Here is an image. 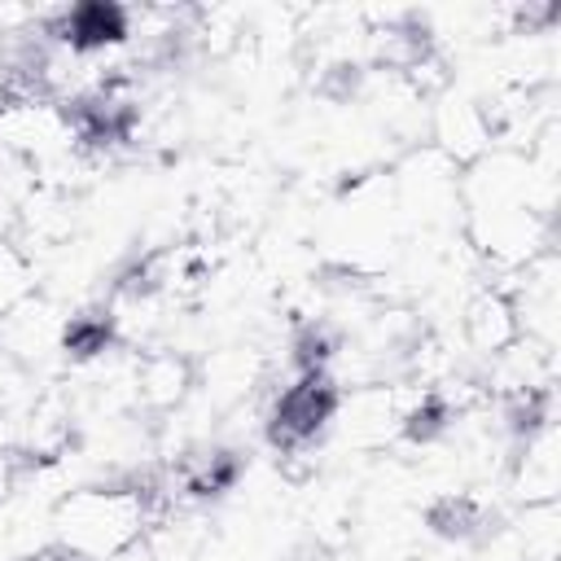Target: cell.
<instances>
[{
    "mask_svg": "<svg viewBox=\"0 0 561 561\" xmlns=\"http://www.w3.org/2000/svg\"><path fill=\"white\" fill-rule=\"evenodd\" d=\"M158 495H162V486H153L149 478L79 486L70 495H61L53 508L57 539L92 561H114L131 543H140V535L158 508Z\"/></svg>",
    "mask_w": 561,
    "mask_h": 561,
    "instance_id": "cell-1",
    "label": "cell"
},
{
    "mask_svg": "<svg viewBox=\"0 0 561 561\" xmlns=\"http://www.w3.org/2000/svg\"><path fill=\"white\" fill-rule=\"evenodd\" d=\"M337 408H342V381L333 373H294L272 399L263 416V434L272 451H280V460L307 456V447H316L337 421Z\"/></svg>",
    "mask_w": 561,
    "mask_h": 561,
    "instance_id": "cell-2",
    "label": "cell"
},
{
    "mask_svg": "<svg viewBox=\"0 0 561 561\" xmlns=\"http://www.w3.org/2000/svg\"><path fill=\"white\" fill-rule=\"evenodd\" d=\"M44 35L75 57H92L131 39V9L118 0H79L44 22Z\"/></svg>",
    "mask_w": 561,
    "mask_h": 561,
    "instance_id": "cell-3",
    "label": "cell"
},
{
    "mask_svg": "<svg viewBox=\"0 0 561 561\" xmlns=\"http://www.w3.org/2000/svg\"><path fill=\"white\" fill-rule=\"evenodd\" d=\"M61 320H66V316H61L48 298H35V294L18 298V302L0 316V355L13 359L18 368L44 359V355L57 351V342H61Z\"/></svg>",
    "mask_w": 561,
    "mask_h": 561,
    "instance_id": "cell-4",
    "label": "cell"
},
{
    "mask_svg": "<svg viewBox=\"0 0 561 561\" xmlns=\"http://www.w3.org/2000/svg\"><path fill=\"white\" fill-rule=\"evenodd\" d=\"M460 329H465V342L478 351V355H504L513 342H522V316H517V298L508 289H478L465 311H460Z\"/></svg>",
    "mask_w": 561,
    "mask_h": 561,
    "instance_id": "cell-5",
    "label": "cell"
},
{
    "mask_svg": "<svg viewBox=\"0 0 561 561\" xmlns=\"http://www.w3.org/2000/svg\"><path fill=\"white\" fill-rule=\"evenodd\" d=\"M434 140H438V153L451 167H469L482 153H491L495 127H491V114L478 101L456 96V101H443L434 110Z\"/></svg>",
    "mask_w": 561,
    "mask_h": 561,
    "instance_id": "cell-6",
    "label": "cell"
},
{
    "mask_svg": "<svg viewBox=\"0 0 561 561\" xmlns=\"http://www.w3.org/2000/svg\"><path fill=\"white\" fill-rule=\"evenodd\" d=\"M241 473H245V451L224 447V443L188 447V451H180V460L171 469L175 486L188 500H219L241 482Z\"/></svg>",
    "mask_w": 561,
    "mask_h": 561,
    "instance_id": "cell-7",
    "label": "cell"
},
{
    "mask_svg": "<svg viewBox=\"0 0 561 561\" xmlns=\"http://www.w3.org/2000/svg\"><path fill=\"white\" fill-rule=\"evenodd\" d=\"M193 386H197V364L184 351H153L136 364V377H131V394L149 412L180 408Z\"/></svg>",
    "mask_w": 561,
    "mask_h": 561,
    "instance_id": "cell-8",
    "label": "cell"
},
{
    "mask_svg": "<svg viewBox=\"0 0 561 561\" xmlns=\"http://www.w3.org/2000/svg\"><path fill=\"white\" fill-rule=\"evenodd\" d=\"M495 522H500L495 504L482 500L478 491H443L425 508V526L447 543H486L495 535Z\"/></svg>",
    "mask_w": 561,
    "mask_h": 561,
    "instance_id": "cell-9",
    "label": "cell"
},
{
    "mask_svg": "<svg viewBox=\"0 0 561 561\" xmlns=\"http://www.w3.org/2000/svg\"><path fill=\"white\" fill-rule=\"evenodd\" d=\"M114 346H123V337H118V320H114V307H110V302L79 307L75 316L61 320V342H57V351H61L70 364H96V359H105Z\"/></svg>",
    "mask_w": 561,
    "mask_h": 561,
    "instance_id": "cell-10",
    "label": "cell"
},
{
    "mask_svg": "<svg viewBox=\"0 0 561 561\" xmlns=\"http://www.w3.org/2000/svg\"><path fill=\"white\" fill-rule=\"evenodd\" d=\"M513 486L526 500V508L535 504H552L557 486H561V460H557V434L552 425L543 434H535L530 443L517 447V465H513Z\"/></svg>",
    "mask_w": 561,
    "mask_h": 561,
    "instance_id": "cell-11",
    "label": "cell"
},
{
    "mask_svg": "<svg viewBox=\"0 0 561 561\" xmlns=\"http://www.w3.org/2000/svg\"><path fill=\"white\" fill-rule=\"evenodd\" d=\"M342 355V333L329 320H298L289 333V368L294 373H329Z\"/></svg>",
    "mask_w": 561,
    "mask_h": 561,
    "instance_id": "cell-12",
    "label": "cell"
},
{
    "mask_svg": "<svg viewBox=\"0 0 561 561\" xmlns=\"http://www.w3.org/2000/svg\"><path fill=\"white\" fill-rule=\"evenodd\" d=\"M254 381V359L245 351H219L210 364H206V390L228 403V399H241Z\"/></svg>",
    "mask_w": 561,
    "mask_h": 561,
    "instance_id": "cell-13",
    "label": "cell"
},
{
    "mask_svg": "<svg viewBox=\"0 0 561 561\" xmlns=\"http://www.w3.org/2000/svg\"><path fill=\"white\" fill-rule=\"evenodd\" d=\"M18 298H26V259L0 237V316H4Z\"/></svg>",
    "mask_w": 561,
    "mask_h": 561,
    "instance_id": "cell-14",
    "label": "cell"
},
{
    "mask_svg": "<svg viewBox=\"0 0 561 561\" xmlns=\"http://www.w3.org/2000/svg\"><path fill=\"white\" fill-rule=\"evenodd\" d=\"M359 88H364V66H355V61H333V66L320 75V92H324L329 101H351Z\"/></svg>",
    "mask_w": 561,
    "mask_h": 561,
    "instance_id": "cell-15",
    "label": "cell"
},
{
    "mask_svg": "<svg viewBox=\"0 0 561 561\" xmlns=\"http://www.w3.org/2000/svg\"><path fill=\"white\" fill-rule=\"evenodd\" d=\"M26 561H92V557H83V552H75L70 543H48V548H39V552H31Z\"/></svg>",
    "mask_w": 561,
    "mask_h": 561,
    "instance_id": "cell-16",
    "label": "cell"
}]
</instances>
